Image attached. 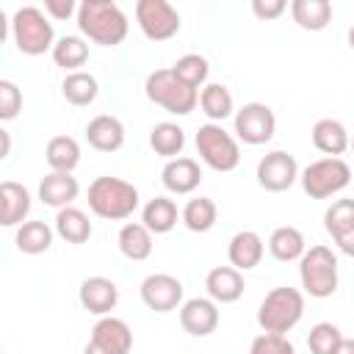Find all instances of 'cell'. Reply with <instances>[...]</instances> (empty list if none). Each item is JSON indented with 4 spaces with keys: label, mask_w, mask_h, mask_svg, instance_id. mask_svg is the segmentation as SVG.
Wrapping results in <instances>:
<instances>
[{
    "label": "cell",
    "mask_w": 354,
    "mask_h": 354,
    "mask_svg": "<svg viewBox=\"0 0 354 354\" xmlns=\"http://www.w3.org/2000/svg\"><path fill=\"white\" fill-rule=\"evenodd\" d=\"M77 28L88 41L100 47H116L124 41L130 22L111 0H83L77 6Z\"/></svg>",
    "instance_id": "obj_1"
},
{
    "label": "cell",
    "mask_w": 354,
    "mask_h": 354,
    "mask_svg": "<svg viewBox=\"0 0 354 354\" xmlns=\"http://www.w3.org/2000/svg\"><path fill=\"white\" fill-rule=\"evenodd\" d=\"M88 207L94 216L108 218V221H124L138 210V188L122 177H97L88 185Z\"/></svg>",
    "instance_id": "obj_2"
},
{
    "label": "cell",
    "mask_w": 354,
    "mask_h": 354,
    "mask_svg": "<svg viewBox=\"0 0 354 354\" xmlns=\"http://www.w3.org/2000/svg\"><path fill=\"white\" fill-rule=\"evenodd\" d=\"M304 315V293L288 285H279L266 293V299L257 307V324L263 332L285 335L290 332Z\"/></svg>",
    "instance_id": "obj_3"
},
{
    "label": "cell",
    "mask_w": 354,
    "mask_h": 354,
    "mask_svg": "<svg viewBox=\"0 0 354 354\" xmlns=\"http://www.w3.org/2000/svg\"><path fill=\"white\" fill-rule=\"evenodd\" d=\"M11 39L22 55H44L55 47L50 17L39 6H19L11 17Z\"/></svg>",
    "instance_id": "obj_4"
},
{
    "label": "cell",
    "mask_w": 354,
    "mask_h": 354,
    "mask_svg": "<svg viewBox=\"0 0 354 354\" xmlns=\"http://www.w3.org/2000/svg\"><path fill=\"white\" fill-rule=\"evenodd\" d=\"M144 91L149 97V102L160 105L163 111L174 113V116H185L196 108L199 102V91L185 86L174 72L171 66L169 69H155L147 75V83H144Z\"/></svg>",
    "instance_id": "obj_5"
},
{
    "label": "cell",
    "mask_w": 354,
    "mask_h": 354,
    "mask_svg": "<svg viewBox=\"0 0 354 354\" xmlns=\"http://www.w3.org/2000/svg\"><path fill=\"white\" fill-rule=\"evenodd\" d=\"M299 279L304 293L313 299H326L337 290V257L329 246L315 243L299 260Z\"/></svg>",
    "instance_id": "obj_6"
},
{
    "label": "cell",
    "mask_w": 354,
    "mask_h": 354,
    "mask_svg": "<svg viewBox=\"0 0 354 354\" xmlns=\"http://www.w3.org/2000/svg\"><path fill=\"white\" fill-rule=\"evenodd\" d=\"M196 152H199L202 163L210 166L213 171H232L241 163L238 138L216 122H207L196 130Z\"/></svg>",
    "instance_id": "obj_7"
},
{
    "label": "cell",
    "mask_w": 354,
    "mask_h": 354,
    "mask_svg": "<svg viewBox=\"0 0 354 354\" xmlns=\"http://www.w3.org/2000/svg\"><path fill=\"white\" fill-rule=\"evenodd\" d=\"M299 180L310 199H329L351 183V166L343 158H321L313 160L299 174Z\"/></svg>",
    "instance_id": "obj_8"
},
{
    "label": "cell",
    "mask_w": 354,
    "mask_h": 354,
    "mask_svg": "<svg viewBox=\"0 0 354 354\" xmlns=\"http://www.w3.org/2000/svg\"><path fill=\"white\" fill-rule=\"evenodd\" d=\"M136 22L149 41H166L180 30V14L169 0H138Z\"/></svg>",
    "instance_id": "obj_9"
},
{
    "label": "cell",
    "mask_w": 354,
    "mask_h": 354,
    "mask_svg": "<svg viewBox=\"0 0 354 354\" xmlns=\"http://www.w3.org/2000/svg\"><path fill=\"white\" fill-rule=\"evenodd\" d=\"M277 133V116L266 102H246L243 108L235 111V138L260 147L268 144Z\"/></svg>",
    "instance_id": "obj_10"
},
{
    "label": "cell",
    "mask_w": 354,
    "mask_h": 354,
    "mask_svg": "<svg viewBox=\"0 0 354 354\" xmlns=\"http://www.w3.org/2000/svg\"><path fill=\"white\" fill-rule=\"evenodd\" d=\"M130 348H133L130 326L116 315H102L94 324L83 354H130Z\"/></svg>",
    "instance_id": "obj_11"
},
{
    "label": "cell",
    "mask_w": 354,
    "mask_h": 354,
    "mask_svg": "<svg viewBox=\"0 0 354 354\" xmlns=\"http://www.w3.org/2000/svg\"><path fill=\"white\" fill-rule=\"evenodd\" d=\"M296 180H299V163H296V158L290 152L274 149V152L260 158V163H257V183H260V188H266L271 194H282Z\"/></svg>",
    "instance_id": "obj_12"
},
{
    "label": "cell",
    "mask_w": 354,
    "mask_h": 354,
    "mask_svg": "<svg viewBox=\"0 0 354 354\" xmlns=\"http://www.w3.org/2000/svg\"><path fill=\"white\" fill-rule=\"evenodd\" d=\"M183 282L171 274H149L141 282V301L152 313H171L183 307Z\"/></svg>",
    "instance_id": "obj_13"
},
{
    "label": "cell",
    "mask_w": 354,
    "mask_h": 354,
    "mask_svg": "<svg viewBox=\"0 0 354 354\" xmlns=\"http://www.w3.org/2000/svg\"><path fill=\"white\" fill-rule=\"evenodd\" d=\"M218 321H221L218 304H216L210 296H207V299H202V296L188 299V301H183V307H180V326H183L188 335H194V337H207V335H213L216 326H218Z\"/></svg>",
    "instance_id": "obj_14"
},
{
    "label": "cell",
    "mask_w": 354,
    "mask_h": 354,
    "mask_svg": "<svg viewBox=\"0 0 354 354\" xmlns=\"http://www.w3.org/2000/svg\"><path fill=\"white\" fill-rule=\"evenodd\" d=\"M77 299L83 304V310L94 313V315H111V310L116 307L119 301V288L113 279L108 277H88L80 282V290H77Z\"/></svg>",
    "instance_id": "obj_15"
},
{
    "label": "cell",
    "mask_w": 354,
    "mask_h": 354,
    "mask_svg": "<svg viewBox=\"0 0 354 354\" xmlns=\"http://www.w3.org/2000/svg\"><path fill=\"white\" fill-rule=\"evenodd\" d=\"M160 183H163V188H166L169 194L185 196V194H191V191L199 188V183H202V169H199V163H196L194 158L180 155V158H174V160H166V166H163V171H160Z\"/></svg>",
    "instance_id": "obj_16"
},
{
    "label": "cell",
    "mask_w": 354,
    "mask_h": 354,
    "mask_svg": "<svg viewBox=\"0 0 354 354\" xmlns=\"http://www.w3.org/2000/svg\"><path fill=\"white\" fill-rule=\"evenodd\" d=\"M30 213V191L22 183L3 180L0 183V224L22 227Z\"/></svg>",
    "instance_id": "obj_17"
},
{
    "label": "cell",
    "mask_w": 354,
    "mask_h": 354,
    "mask_svg": "<svg viewBox=\"0 0 354 354\" xmlns=\"http://www.w3.org/2000/svg\"><path fill=\"white\" fill-rule=\"evenodd\" d=\"M205 288H207V296L216 301V304H232L243 296V274L232 266H216L207 271L205 277Z\"/></svg>",
    "instance_id": "obj_18"
},
{
    "label": "cell",
    "mask_w": 354,
    "mask_h": 354,
    "mask_svg": "<svg viewBox=\"0 0 354 354\" xmlns=\"http://www.w3.org/2000/svg\"><path fill=\"white\" fill-rule=\"evenodd\" d=\"M263 252H266V243L263 238L254 232V230H241L230 238V246H227V257H230V266L238 268L241 274L260 266L263 260Z\"/></svg>",
    "instance_id": "obj_19"
},
{
    "label": "cell",
    "mask_w": 354,
    "mask_h": 354,
    "mask_svg": "<svg viewBox=\"0 0 354 354\" xmlns=\"http://www.w3.org/2000/svg\"><path fill=\"white\" fill-rule=\"evenodd\" d=\"M86 138L97 152H116L124 144V124L111 113H100L86 124Z\"/></svg>",
    "instance_id": "obj_20"
},
{
    "label": "cell",
    "mask_w": 354,
    "mask_h": 354,
    "mask_svg": "<svg viewBox=\"0 0 354 354\" xmlns=\"http://www.w3.org/2000/svg\"><path fill=\"white\" fill-rule=\"evenodd\" d=\"M80 194V185L72 174L66 171H50L41 183H39V199L55 210H64L69 207Z\"/></svg>",
    "instance_id": "obj_21"
},
{
    "label": "cell",
    "mask_w": 354,
    "mask_h": 354,
    "mask_svg": "<svg viewBox=\"0 0 354 354\" xmlns=\"http://www.w3.org/2000/svg\"><path fill=\"white\" fill-rule=\"evenodd\" d=\"M313 144L318 152H324L326 158H340L348 147H351V138H348V130L343 122L337 119H318L313 124Z\"/></svg>",
    "instance_id": "obj_22"
},
{
    "label": "cell",
    "mask_w": 354,
    "mask_h": 354,
    "mask_svg": "<svg viewBox=\"0 0 354 354\" xmlns=\"http://www.w3.org/2000/svg\"><path fill=\"white\" fill-rule=\"evenodd\" d=\"M268 252H271V257L279 260V263L301 260V254L307 252V243H304L301 230H299V227H290V224L277 227V230L268 235Z\"/></svg>",
    "instance_id": "obj_23"
},
{
    "label": "cell",
    "mask_w": 354,
    "mask_h": 354,
    "mask_svg": "<svg viewBox=\"0 0 354 354\" xmlns=\"http://www.w3.org/2000/svg\"><path fill=\"white\" fill-rule=\"evenodd\" d=\"M177 218H180V210H177L174 199H169V196H155V199H149V202L144 205V210H141V224H144L149 232H155V235L171 232L174 224H177Z\"/></svg>",
    "instance_id": "obj_24"
},
{
    "label": "cell",
    "mask_w": 354,
    "mask_h": 354,
    "mask_svg": "<svg viewBox=\"0 0 354 354\" xmlns=\"http://www.w3.org/2000/svg\"><path fill=\"white\" fill-rule=\"evenodd\" d=\"M116 243H119V252H122L127 260H133V263H141V260H147V257L152 254V232H149L141 221H127V224H122Z\"/></svg>",
    "instance_id": "obj_25"
},
{
    "label": "cell",
    "mask_w": 354,
    "mask_h": 354,
    "mask_svg": "<svg viewBox=\"0 0 354 354\" xmlns=\"http://www.w3.org/2000/svg\"><path fill=\"white\" fill-rule=\"evenodd\" d=\"M44 160L53 171H66L72 174L80 163V144L72 136H53L44 147Z\"/></svg>",
    "instance_id": "obj_26"
},
{
    "label": "cell",
    "mask_w": 354,
    "mask_h": 354,
    "mask_svg": "<svg viewBox=\"0 0 354 354\" xmlns=\"http://www.w3.org/2000/svg\"><path fill=\"white\" fill-rule=\"evenodd\" d=\"M290 17L301 30H324L332 22V3L329 0H293Z\"/></svg>",
    "instance_id": "obj_27"
},
{
    "label": "cell",
    "mask_w": 354,
    "mask_h": 354,
    "mask_svg": "<svg viewBox=\"0 0 354 354\" xmlns=\"http://www.w3.org/2000/svg\"><path fill=\"white\" fill-rule=\"evenodd\" d=\"M199 108H202V113H205L210 122H216V124H221L224 119H230V116L235 113L232 94H230V88H227L224 83H207V86L199 91Z\"/></svg>",
    "instance_id": "obj_28"
},
{
    "label": "cell",
    "mask_w": 354,
    "mask_h": 354,
    "mask_svg": "<svg viewBox=\"0 0 354 354\" xmlns=\"http://www.w3.org/2000/svg\"><path fill=\"white\" fill-rule=\"evenodd\" d=\"M14 243L22 254H44L53 246V227L47 221H25L22 227H17Z\"/></svg>",
    "instance_id": "obj_29"
},
{
    "label": "cell",
    "mask_w": 354,
    "mask_h": 354,
    "mask_svg": "<svg viewBox=\"0 0 354 354\" xmlns=\"http://www.w3.org/2000/svg\"><path fill=\"white\" fill-rule=\"evenodd\" d=\"M61 94H64V100L69 102V105H77V108H86V105H91L94 100H97V94H100V83H97V77L94 75H88V72H69L66 77H64V83H61Z\"/></svg>",
    "instance_id": "obj_30"
},
{
    "label": "cell",
    "mask_w": 354,
    "mask_h": 354,
    "mask_svg": "<svg viewBox=\"0 0 354 354\" xmlns=\"http://www.w3.org/2000/svg\"><path fill=\"white\" fill-rule=\"evenodd\" d=\"M149 147L155 149V155L174 160V158H180V152L185 147V130L174 122H160L149 133Z\"/></svg>",
    "instance_id": "obj_31"
},
{
    "label": "cell",
    "mask_w": 354,
    "mask_h": 354,
    "mask_svg": "<svg viewBox=\"0 0 354 354\" xmlns=\"http://www.w3.org/2000/svg\"><path fill=\"white\" fill-rule=\"evenodd\" d=\"M180 218L183 224L191 230V232H207L216 227V218H218V207L210 196H194L185 202V207L180 210Z\"/></svg>",
    "instance_id": "obj_32"
},
{
    "label": "cell",
    "mask_w": 354,
    "mask_h": 354,
    "mask_svg": "<svg viewBox=\"0 0 354 354\" xmlns=\"http://www.w3.org/2000/svg\"><path fill=\"white\" fill-rule=\"evenodd\" d=\"M55 232L66 243H86L91 238V221L80 207H64L55 213Z\"/></svg>",
    "instance_id": "obj_33"
},
{
    "label": "cell",
    "mask_w": 354,
    "mask_h": 354,
    "mask_svg": "<svg viewBox=\"0 0 354 354\" xmlns=\"http://www.w3.org/2000/svg\"><path fill=\"white\" fill-rule=\"evenodd\" d=\"M53 61L55 66L69 72H80V66L88 61V44L80 36H61L53 47Z\"/></svg>",
    "instance_id": "obj_34"
},
{
    "label": "cell",
    "mask_w": 354,
    "mask_h": 354,
    "mask_svg": "<svg viewBox=\"0 0 354 354\" xmlns=\"http://www.w3.org/2000/svg\"><path fill=\"white\" fill-rule=\"evenodd\" d=\"M171 72L185 83V86H191V88H205L207 86V75H210V64H207V58L205 55H199V53H185V55H180L177 61H174V66H171Z\"/></svg>",
    "instance_id": "obj_35"
},
{
    "label": "cell",
    "mask_w": 354,
    "mask_h": 354,
    "mask_svg": "<svg viewBox=\"0 0 354 354\" xmlns=\"http://www.w3.org/2000/svg\"><path fill=\"white\" fill-rule=\"evenodd\" d=\"M324 227H326V232L335 241L340 235L351 232L354 230V199H337V202H332L326 207V213H324Z\"/></svg>",
    "instance_id": "obj_36"
},
{
    "label": "cell",
    "mask_w": 354,
    "mask_h": 354,
    "mask_svg": "<svg viewBox=\"0 0 354 354\" xmlns=\"http://www.w3.org/2000/svg\"><path fill=\"white\" fill-rule=\"evenodd\" d=\"M340 340H343V332L329 321L315 324L310 329V335H307V346H310L313 354H332L340 346Z\"/></svg>",
    "instance_id": "obj_37"
},
{
    "label": "cell",
    "mask_w": 354,
    "mask_h": 354,
    "mask_svg": "<svg viewBox=\"0 0 354 354\" xmlns=\"http://www.w3.org/2000/svg\"><path fill=\"white\" fill-rule=\"evenodd\" d=\"M249 354H296V351H293V343H290L285 335L263 332V335H257V337L252 340Z\"/></svg>",
    "instance_id": "obj_38"
},
{
    "label": "cell",
    "mask_w": 354,
    "mask_h": 354,
    "mask_svg": "<svg viewBox=\"0 0 354 354\" xmlns=\"http://www.w3.org/2000/svg\"><path fill=\"white\" fill-rule=\"evenodd\" d=\"M22 111V91L14 80H0V119L11 122Z\"/></svg>",
    "instance_id": "obj_39"
},
{
    "label": "cell",
    "mask_w": 354,
    "mask_h": 354,
    "mask_svg": "<svg viewBox=\"0 0 354 354\" xmlns=\"http://www.w3.org/2000/svg\"><path fill=\"white\" fill-rule=\"evenodd\" d=\"M285 8H288L285 0H252V14L257 19H277L285 14Z\"/></svg>",
    "instance_id": "obj_40"
},
{
    "label": "cell",
    "mask_w": 354,
    "mask_h": 354,
    "mask_svg": "<svg viewBox=\"0 0 354 354\" xmlns=\"http://www.w3.org/2000/svg\"><path fill=\"white\" fill-rule=\"evenodd\" d=\"M44 14H50L53 19H69L72 14H77L75 0H44Z\"/></svg>",
    "instance_id": "obj_41"
},
{
    "label": "cell",
    "mask_w": 354,
    "mask_h": 354,
    "mask_svg": "<svg viewBox=\"0 0 354 354\" xmlns=\"http://www.w3.org/2000/svg\"><path fill=\"white\" fill-rule=\"evenodd\" d=\"M335 243H337V249H340L343 254L354 257V230H351V232H346V235H340Z\"/></svg>",
    "instance_id": "obj_42"
},
{
    "label": "cell",
    "mask_w": 354,
    "mask_h": 354,
    "mask_svg": "<svg viewBox=\"0 0 354 354\" xmlns=\"http://www.w3.org/2000/svg\"><path fill=\"white\" fill-rule=\"evenodd\" d=\"M332 354H354V337H343L340 346H337Z\"/></svg>",
    "instance_id": "obj_43"
},
{
    "label": "cell",
    "mask_w": 354,
    "mask_h": 354,
    "mask_svg": "<svg viewBox=\"0 0 354 354\" xmlns=\"http://www.w3.org/2000/svg\"><path fill=\"white\" fill-rule=\"evenodd\" d=\"M0 158H8V152H11V138H8V130H0Z\"/></svg>",
    "instance_id": "obj_44"
},
{
    "label": "cell",
    "mask_w": 354,
    "mask_h": 354,
    "mask_svg": "<svg viewBox=\"0 0 354 354\" xmlns=\"http://www.w3.org/2000/svg\"><path fill=\"white\" fill-rule=\"evenodd\" d=\"M348 47H351V50H354V25H351V28H348Z\"/></svg>",
    "instance_id": "obj_45"
},
{
    "label": "cell",
    "mask_w": 354,
    "mask_h": 354,
    "mask_svg": "<svg viewBox=\"0 0 354 354\" xmlns=\"http://www.w3.org/2000/svg\"><path fill=\"white\" fill-rule=\"evenodd\" d=\"M351 152H354V138H351Z\"/></svg>",
    "instance_id": "obj_46"
}]
</instances>
